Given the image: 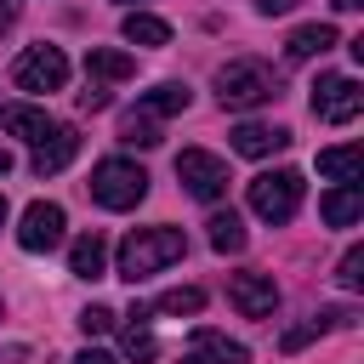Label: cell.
Here are the masks:
<instances>
[{
    "label": "cell",
    "instance_id": "obj_1",
    "mask_svg": "<svg viewBox=\"0 0 364 364\" xmlns=\"http://www.w3.org/2000/svg\"><path fill=\"white\" fill-rule=\"evenodd\" d=\"M188 256V239H182V228H136V233H125V245H119V279H148V273H159V267H171V262H182Z\"/></svg>",
    "mask_w": 364,
    "mask_h": 364
},
{
    "label": "cell",
    "instance_id": "obj_2",
    "mask_svg": "<svg viewBox=\"0 0 364 364\" xmlns=\"http://www.w3.org/2000/svg\"><path fill=\"white\" fill-rule=\"evenodd\" d=\"M216 97H222V108H233V114L262 108V102L279 97V74H273L267 63H256V57H233V63H222V74H216Z\"/></svg>",
    "mask_w": 364,
    "mask_h": 364
},
{
    "label": "cell",
    "instance_id": "obj_3",
    "mask_svg": "<svg viewBox=\"0 0 364 364\" xmlns=\"http://www.w3.org/2000/svg\"><path fill=\"white\" fill-rule=\"evenodd\" d=\"M142 193H148L142 165H131V159H97L91 165V199L102 210H131V205H142Z\"/></svg>",
    "mask_w": 364,
    "mask_h": 364
},
{
    "label": "cell",
    "instance_id": "obj_4",
    "mask_svg": "<svg viewBox=\"0 0 364 364\" xmlns=\"http://www.w3.org/2000/svg\"><path fill=\"white\" fill-rule=\"evenodd\" d=\"M301 193H307L301 171H262V176H250V210L262 222H290L301 210Z\"/></svg>",
    "mask_w": 364,
    "mask_h": 364
},
{
    "label": "cell",
    "instance_id": "obj_5",
    "mask_svg": "<svg viewBox=\"0 0 364 364\" xmlns=\"http://www.w3.org/2000/svg\"><path fill=\"white\" fill-rule=\"evenodd\" d=\"M11 85L17 91H63L68 85V57L57 46H28L11 63Z\"/></svg>",
    "mask_w": 364,
    "mask_h": 364
},
{
    "label": "cell",
    "instance_id": "obj_6",
    "mask_svg": "<svg viewBox=\"0 0 364 364\" xmlns=\"http://www.w3.org/2000/svg\"><path fill=\"white\" fill-rule=\"evenodd\" d=\"M176 182L193 193V199H222L228 193V165L216 159V154H205V148H182L176 154Z\"/></svg>",
    "mask_w": 364,
    "mask_h": 364
},
{
    "label": "cell",
    "instance_id": "obj_7",
    "mask_svg": "<svg viewBox=\"0 0 364 364\" xmlns=\"http://www.w3.org/2000/svg\"><path fill=\"white\" fill-rule=\"evenodd\" d=\"M358 108H364L358 80H347V74H318V85H313V114H318V119L347 125V119H358Z\"/></svg>",
    "mask_w": 364,
    "mask_h": 364
},
{
    "label": "cell",
    "instance_id": "obj_8",
    "mask_svg": "<svg viewBox=\"0 0 364 364\" xmlns=\"http://www.w3.org/2000/svg\"><path fill=\"white\" fill-rule=\"evenodd\" d=\"M63 228H68L63 205H51V199H34V205L23 210V222H17V245H23L28 256H40V250H57V245H63Z\"/></svg>",
    "mask_w": 364,
    "mask_h": 364
},
{
    "label": "cell",
    "instance_id": "obj_9",
    "mask_svg": "<svg viewBox=\"0 0 364 364\" xmlns=\"http://www.w3.org/2000/svg\"><path fill=\"white\" fill-rule=\"evenodd\" d=\"M228 301H233L245 318H273L279 284H273L267 273H233V279H228Z\"/></svg>",
    "mask_w": 364,
    "mask_h": 364
},
{
    "label": "cell",
    "instance_id": "obj_10",
    "mask_svg": "<svg viewBox=\"0 0 364 364\" xmlns=\"http://www.w3.org/2000/svg\"><path fill=\"white\" fill-rule=\"evenodd\" d=\"M80 154V131L74 125H51L40 142H34V176H57V171H68V159Z\"/></svg>",
    "mask_w": 364,
    "mask_h": 364
},
{
    "label": "cell",
    "instance_id": "obj_11",
    "mask_svg": "<svg viewBox=\"0 0 364 364\" xmlns=\"http://www.w3.org/2000/svg\"><path fill=\"white\" fill-rule=\"evenodd\" d=\"M284 142H290L284 125H256V119L233 125V154H245V159H267V154H279Z\"/></svg>",
    "mask_w": 364,
    "mask_h": 364
},
{
    "label": "cell",
    "instance_id": "obj_12",
    "mask_svg": "<svg viewBox=\"0 0 364 364\" xmlns=\"http://www.w3.org/2000/svg\"><path fill=\"white\" fill-rule=\"evenodd\" d=\"M250 353L239 347V341H228V336H216V330H199L193 341H188V353H182V364H245Z\"/></svg>",
    "mask_w": 364,
    "mask_h": 364
},
{
    "label": "cell",
    "instance_id": "obj_13",
    "mask_svg": "<svg viewBox=\"0 0 364 364\" xmlns=\"http://www.w3.org/2000/svg\"><path fill=\"white\" fill-rule=\"evenodd\" d=\"M330 46H341L336 23H301V28L284 40V57H290V63H307V57H324Z\"/></svg>",
    "mask_w": 364,
    "mask_h": 364
},
{
    "label": "cell",
    "instance_id": "obj_14",
    "mask_svg": "<svg viewBox=\"0 0 364 364\" xmlns=\"http://www.w3.org/2000/svg\"><path fill=\"white\" fill-rule=\"evenodd\" d=\"M318 216H324L330 228H353V222L364 216V188H358V182H341V188H330V193L318 199Z\"/></svg>",
    "mask_w": 364,
    "mask_h": 364
},
{
    "label": "cell",
    "instance_id": "obj_15",
    "mask_svg": "<svg viewBox=\"0 0 364 364\" xmlns=\"http://www.w3.org/2000/svg\"><path fill=\"white\" fill-rule=\"evenodd\" d=\"M68 273H74V279H102V273H108V239H102L97 228L74 239V250H68Z\"/></svg>",
    "mask_w": 364,
    "mask_h": 364
},
{
    "label": "cell",
    "instance_id": "obj_16",
    "mask_svg": "<svg viewBox=\"0 0 364 364\" xmlns=\"http://www.w3.org/2000/svg\"><path fill=\"white\" fill-rule=\"evenodd\" d=\"M0 131H6V136H17V142H40V136L51 131V119H46V108L6 102V108H0Z\"/></svg>",
    "mask_w": 364,
    "mask_h": 364
},
{
    "label": "cell",
    "instance_id": "obj_17",
    "mask_svg": "<svg viewBox=\"0 0 364 364\" xmlns=\"http://www.w3.org/2000/svg\"><path fill=\"white\" fill-rule=\"evenodd\" d=\"M125 318H131V324L119 330L125 358H131V364H154V358H159V341H154V330H148V307H131Z\"/></svg>",
    "mask_w": 364,
    "mask_h": 364
},
{
    "label": "cell",
    "instance_id": "obj_18",
    "mask_svg": "<svg viewBox=\"0 0 364 364\" xmlns=\"http://www.w3.org/2000/svg\"><path fill=\"white\" fill-rule=\"evenodd\" d=\"M85 74H91L97 85H114V80H131V74H136V57H125V51H114V46H91V51H85Z\"/></svg>",
    "mask_w": 364,
    "mask_h": 364
},
{
    "label": "cell",
    "instance_id": "obj_19",
    "mask_svg": "<svg viewBox=\"0 0 364 364\" xmlns=\"http://www.w3.org/2000/svg\"><path fill=\"white\" fill-rule=\"evenodd\" d=\"M318 176H330V182H358V176H364V148H358V142L324 148V154H318Z\"/></svg>",
    "mask_w": 364,
    "mask_h": 364
},
{
    "label": "cell",
    "instance_id": "obj_20",
    "mask_svg": "<svg viewBox=\"0 0 364 364\" xmlns=\"http://www.w3.org/2000/svg\"><path fill=\"white\" fill-rule=\"evenodd\" d=\"M188 102H193V91H188L182 80H165V85L142 91V102H136V108H142V114H154V119H165V114H182Z\"/></svg>",
    "mask_w": 364,
    "mask_h": 364
},
{
    "label": "cell",
    "instance_id": "obj_21",
    "mask_svg": "<svg viewBox=\"0 0 364 364\" xmlns=\"http://www.w3.org/2000/svg\"><path fill=\"white\" fill-rule=\"evenodd\" d=\"M125 40L131 46H171V23L154 11H125Z\"/></svg>",
    "mask_w": 364,
    "mask_h": 364
},
{
    "label": "cell",
    "instance_id": "obj_22",
    "mask_svg": "<svg viewBox=\"0 0 364 364\" xmlns=\"http://www.w3.org/2000/svg\"><path fill=\"white\" fill-rule=\"evenodd\" d=\"M205 228H210V250H222V256H239L245 250V222L233 210H216Z\"/></svg>",
    "mask_w": 364,
    "mask_h": 364
},
{
    "label": "cell",
    "instance_id": "obj_23",
    "mask_svg": "<svg viewBox=\"0 0 364 364\" xmlns=\"http://www.w3.org/2000/svg\"><path fill=\"white\" fill-rule=\"evenodd\" d=\"M119 142H131V148H154V142H159V119L142 114V108H131V114L119 119Z\"/></svg>",
    "mask_w": 364,
    "mask_h": 364
},
{
    "label": "cell",
    "instance_id": "obj_24",
    "mask_svg": "<svg viewBox=\"0 0 364 364\" xmlns=\"http://www.w3.org/2000/svg\"><path fill=\"white\" fill-rule=\"evenodd\" d=\"M154 307H159V313H171V318H188V313H199V307H205V290H199V284H176V290H165Z\"/></svg>",
    "mask_w": 364,
    "mask_h": 364
},
{
    "label": "cell",
    "instance_id": "obj_25",
    "mask_svg": "<svg viewBox=\"0 0 364 364\" xmlns=\"http://www.w3.org/2000/svg\"><path fill=\"white\" fill-rule=\"evenodd\" d=\"M336 284H341V290H358V284H364V245H353V250L336 262Z\"/></svg>",
    "mask_w": 364,
    "mask_h": 364
},
{
    "label": "cell",
    "instance_id": "obj_26",
    "mask_svg": "<svg viewBox=\"0 0 364 364\" xmlns=\"http://www.w3.org/2000/svg\"><path fill=\"white\" fill-rule=\"evenodd\" d=\"M80 330H85V336H108V330H114V313H108V307H85V313H80Z\"/></svg>",
    "mask_w": 364,
    "mask_h": 364
},
{
    "label": "cell",
    "instance_id": "obj_27",
    "mask_svg": "<svg viewBox=\"0 0 364 364\" xmlns=\"http://www.w3.org/2000/svg\"><path fill=\"white\" fill-rule=\"evenodd\" d=\"M353 318H358L353 307H318V313H313V324H318V330H341V324H353Z\"/></svg>",
    "mask_w": 364,
    "mask_h": 364
},
{
    "label": "cell",
    "instance_id": "obj_28",
    "mask_svg": "<svg viewBox=\"0 0 364 364\" xmlns=\"http://www.w3.org/2000/svg\"><path fill=\"white\" fill-rule=\"evenodd\" d=\"M313 336H318V324L307 318V324H296V330H284V336H279V347H284V353H296V347H307Z\"/></svg>",
    "mask_w": 364,
    "mask_h": 364
},
{
    "label": "cell",
    "instance_id": "obj_29",
    "mask_svg": "<svg viewBox=\"0 0 364 364\" xmlns=\"http://www.w3.org/2000/svg\"><path fill=\"white\" fill-rule=\"evenodd\" d=\"M80 108H85V114H97V108H108V85H97V80H91V85L80 91Z\"/></svg>",
    "mask_w": 364,
    "mask_h": 364
},
{
    "label": "cell",
    "instance_id": "obj_30",
    "mask_svg": "<svg viewBox=\"0 0 364 364\" xmlns=\"http://www.w3.org/2000/svg\"><path fill=\"white\" fill-rule=\"evenodd\" d=\"M256 11L262 17H284V11H296V0H256Z\"/></svg>",
    "mask_w": 364,
    "mask_h": 364
},
{
    "label": "cell",
    "instance_id": "obj_31",
    "mask_svg": "<svg viewBox=\"0 0 364 364\" xmlns=\"http://www.w3.org/2000/svg\"><path fill=\"white\" fill-rule=\"evenodd\" d=\"M74 364H119V358H114V353H97V347H85Z\"/></svg>",
    "mask_w": 364,
    "mask_h": 364
},
{
    "label": "cell",
    "instance_id": "obj_32",
    "mask_svg": "<svg viewBox=\"0 0 364 364\" xmlns=\"http://www.w3.org/2000/svg\"><path fill=\"white\" fill-rule=\"evenodd\" d=\"M17 23V0H0V28H11Z\"/></svg>",
    "mask_w": 364,
    "mask_h": 364
},
{
    "label": "cell",
    "instance_id": "obj_33",
    "mask_svg": "<svg viewBox=\"0 0 364 364\" xmlns=\"http://www.w3.org/2000/svg\"><path fill=\"white\" fill-rule=\"evenodd\" d=\"M336 11H364V0H330Z\"/></svg>",
    "mask_w": 364,
    "mask_h": 364
},
{
    "label": "cell",
    "instance_id": "obj_34",
    "mask_svg": "<svg viewBox=\"0 0 364 364\" xmlns=\"http://www.w3.org/2000/svg\"><path fill=\"white\" fill-rule=\"evenodd\" d=\"M6 171H11V154H6V148H0V176H6Z\"/></svg>",
    "mask_w": 364,
    "mask_h": 364
},
{
    "label": "cell",
    "instance_id": "obj_35",
    "mask_svg": "<svg viewBox=\"0 0 364 364\" xmlns=\"http://www.w3.org/2000/svg\"><path fill=\"white\" fill-rule=\"evenodd\" d=\"M0 228H6V193H0Z\"/></svg>",
    "mask_w": 364,
    "mask_h": 364
},
{
    "label": "cell",
    "instance_id": "obj_36",
    "mask_svg": "<svg viewBox=\"0 0 364 364\" xmlns=\"http://www.w3.org/2000/svg\"><path fill=\"white\" fill-rule=\"evenodd\" d=\"M119 6H131V0H119Z\"/></svg>",
    "mask_w": 364,
    "mask_h": 364
}]
</instances>
